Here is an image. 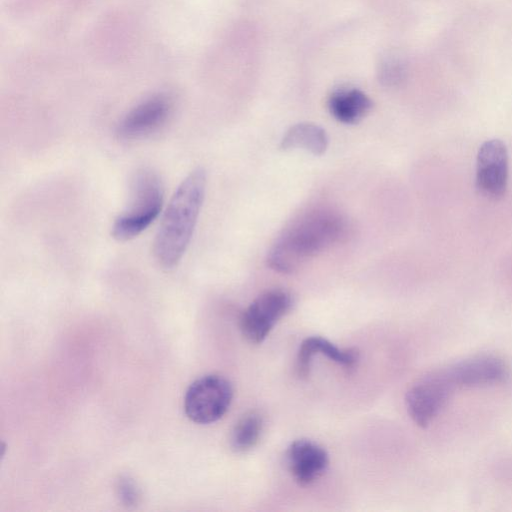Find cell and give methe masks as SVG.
Wrapping results in <instances>:
<instances>
[{
    "label": "cell",
    "instance_id": "1",
    "mask_svg": "<svg viewBox=\"0 0 512 512\" xmlns=\"http://www.w3.org/2000/svg\"><path fill=\"white\" fill-rule=\"evenodd\" d=\"M346 233L347 222L339 212L328 208L309 210L279 235L268 252L267 263L279 273H293L340 242Z\"/></svg>",
    "mask_w": 512,
    "mask_h": 512
},
{
    "label": "cell",
    "instance_id": "2",
    "mask_svg": "<svg viewBox=\"0 0 512 512\" xmlns=\"http://www.w3.org/2000/svg\"><path fill=\"white\" fill-rule=\"evenodd\" d=\"M206 172L198 167L179 184L162 217L153 243L157 263L172 269L186 252L203 205Z\"/></svg>",
    "mask_w": 512,
    "mask_h": 512
},
{
    "label": "cell",
    "instance_id": "3",
    "mask_svg": "<svg viewBox=\"0 0 512 512\" xmlns=\"http://www.w3.org/2000/svg\"><path fill=\"white\" fill-rule=\"evenodd\" d=\"M163 205V187L151 169L137 170L131 182L129 203L116 217L111 234L118 241L140 235L158 217Z\"/></svg>",
    "mask_w": 512,
    "mask_h": 512
},
{
    "label": "cell",
    "instance_id": "4",
    "mask_svg": "<svg viewBox=\"0 0 512 512\" xmlns=\"http://www.w3.org/2000/svg\"><path fill=\"white\" fill-rule=\"evenodd\" d=\"M233 398L231 383L220 375H205L195 380L186 390L184 411L198 424L216 422L227 412Z\"/></svg>",
    "mask_w": 512,
    "mask_h": 512
},
{
    "label": "cell",
    "instance_id": "5",
    "mask_svg": "<svg viewBox=\"0 0 512 512\" xmlns=\"http://www.w3.org/2000/svg\"><path fill=\"white\" fill-rule=\"evenodd\" d=\"M456 390L446 368L432 371L417 380L407 391L409 416L419 427H427L441 412Z\"/></svg>",
    "mask_w": 512,
    "mask_h": 512
},
{
    "label": "cell",
    "instance_id": "6",
    "mask_svg": "<svg viewBox=\"0 0 512 512\" xmlns=\"http://www.w3.org/2000/svg\"><path fill=\"white\" fill-rule=\"evenodd\" d=\"M291 295L282 289H272L259 295L242 313L240 330L253 344L265 340L278 321L291 309Z\"/></svg>",
    "mask_w": 512,
    "mask_h": 512
},
{
    "label": "cell",
    "instance_id": "7",
    "mask_svg": "<svg viewBox=\"0 0 512 512\" xmlns=\"http://www.w3.org/2000/svg\"><path fill=\"white\" fill-rule=\"evenodd\" d=\"M172 112V101L164 94H157L132 108L119 122L116 135L124 141L144 138L157 132Z\"/></svg>",
    "mask_w": 512,
    "mask_h": 512
},
{
    "label": "cell",
    "instance_id": "8",
    "mask_svg": "<svg viewBox=\"0 0 512 512\" xmlns=\"http://www.w3.org/2000/svg\"><path fill=\"white\" fill-rule=\"evenodd\" d=\"M508 182V152L499 139H490L479 147L476 158V187L490 198L505 195Z\"/></svg>",
    "mask_w": 512,
    "mask_h": 512
},
{
    "label": "cell",
    "instance_id": "9",
    "mask_svg": "<svg viewBox=\"0 0 512 512\" xmlns=\"http://www.w3.org/2000/svg\"><path fill=\"white\" fill-rule=\"evenodd\" d=\"M446 370L456 389L498 384L508 375L504 361L492 355L474 356L452 364Z\"/></svg>",
    "mask_w": 512,
    "mask_h": 512
},
{
    "label": "cell",
    "instance_id": "10",
    "mask_svg": "<svg viewBox=\"0 0 512 512\" xmlns=\"http://www.w3.org/2000/svg\"><path fill=\"white\" fill-rule=\"evenodd\" d=\"M286 462L294 480L299 485L307 486L325 472L329 457L319 444L308 439H298L289 445Z\"/></svg>",
    "mask_w": 512,
    "mask_h": 512
},
{
    "label": "cell",
    "instance_id": "11",
    "mask_svg": "<svg viewBox=\"0 0 512 512\" xmlns=\"http://www.w3.org/2000/svg\"><path fill=\"white\" fill-rule=\"evenodd\" d=\"M315 354L325 355L328 359L347 369L353 368L359 358L355 349L339 348L329 340L319 336L308 337L302 341L297 354L296 370L300 378L308 377L311 361Z\"/></svg>",
    "mask_w": 512,
    "mask_h": 512
},
{
    "label": "cell",
    "instance_id": "12",
    "mask_svg": "<svg viewBox=\"0 0 512 512\" xmlns=\"http://www.w3.org/2000/svg\"><path fill=\"white\" fill-rule=\"evenodd\" d=\"M371 99L357 88H340L328 99L331 115L341 123L355 124L371 110Z\"/></svg>",
    "mask_w": 512,
    "mask_h": 512
},
{
    "label": "cell",
    "instance_id": "13",
    "mask_svg": "<svg viewBox=\"0 0 512 512\" xmlns=\"http://www.w3.org/2000/svg\"><path fill=\"white\" fill-rule=\"evenodd\" d=\"M280 147L283 150L303 149L314 155H322L328 147V136L320 126L302 122L286 131Z\"/></svg>",
    "mask_w": 512,
    "mask_h": 512
},
{
    "label": "cell",
    "instance_id": "14",
    "mask_svg": "<svg viewBox=\"0 0 512 512\" xmlns=\"http://www.w3.org/2000/svg\"><path fill=\"white\" fill-rule=\"evenodd\" d=\"M263 430V419L256 412L242 416L235 424L230 444L234 451L243 453L252 449L259 441Z\"/></svg>",
    "mask_w": 512,
    "mask_h": 512
},
{
    "label": "cell",
    "instance_id": "15",
    "mask_svg": "<svg viewBox=\"0 0 512 512\" xmlns=\"http://www.w3.org/2000/svg\"><path fill=\"white\" fill-rule=\"evenodd\" d=\"M117 493L123 504L126 506H134L138 503L140 493L135 482L127 477L122 476L117 481Z\"/></svg>",
    "mask_w": 512,
    "mask_h": 512
}]
</instances>
